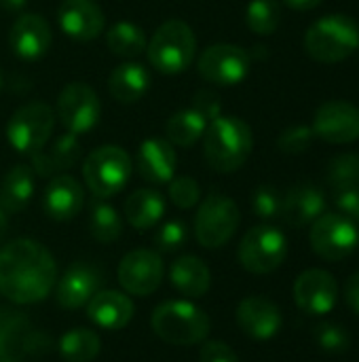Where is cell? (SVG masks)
<instances>
[{
  "label": "cell",
  "instance_id": "obj_48",
  "mask_svg": "<svg viewBox=\"0 0 359 362\" xmlns=\"http://www.w3.org/2000/svg\"><path fill=\"white\" fill-rule=\"evenodd\" d=\"M0 87H2V72H0Z\"/></svg>",
  "mask_w": 359,
  "mask_h": 362
},
{
  "label": "cell",
  "instance_id": "obj_32",
  "mask_svg": "<svg viewBox=\"0 0 359 362\" xmlns=\"http://www.w3.org/2000/svg\"><path fill=\"white\" fill-rule=\"evenodd\" d=\"M106 45L114 55L121 57H138L146 51V34L140 25L131 21H118L114 23L106 34Z\"/></svg>",
  "mask_w": 359,
  "mask_h": 362
},
{
  "label": "cell",
  "instance_id": "obj_36",
  "mask_svg": "<svg viewBox=\"0 0 359 362\" xmlns=\"http://www.w3.org/2000/svg\"><path fill=\"white\" fill-rule=\"evenodd\" d=\"M186 235H188L186 225L180 218H171V221L157 227L152 242H154V248H157L159 255L161 252H176V250H180L184 246Z\"/></svg>",
  "mask_w": 359,
  "mask_h": 362
},
{
  "label": "cell",
  "instance_id": "obj_23",
  "mask_svg": "<svg viewBox=\"0 0 359 362\" xmlns=\"http://www.w3.org/2000/svg\"><path fill=\"white\" fill-rule=\"evenodd\" d=\"M326 210V197L313 185H296L281 197V216L290 227H307Z\"/></svg>",
  "mask_w": 359,
  "mask_h": 362
},
{
  "label": "cell",
  "instance_id": "obj_35",
  "mask_svg": "<svg viewBox=\"0 0 359 362\" xmlns=\"http://www.w3.org/2000/svg\"><path fill=\"white\" fill-rule=\"evenodd\" d=\"M328 182L336 189H353L359 187V155L358 153H343L336 155L328 163Z\"/></svg>",
  "mask_w": 359,
  "mask_h": 362
},
{
  "label": "cell",
  "instance_id": "obj_9",
  "mask_svg": "<svg viewBox=\"0 0 359 362\" xmlns=\"http://www.w3.org/2000/svg\"><path fill=\"white\" fill-rule=\"evenodd\" d=\"M237 257L241 267L250 274H273L288 257V240L277 227L258 225L243 235Z\"/></svg>",
  "mask_w": 359,
  "mask_h": 362
},
{
  "label": "cell",
  "instance_id": "obj_31",
  "mask_svg": "<svg viewBox=\"0 0 359 362\" xmlns=\"http://www.w3.org/2000/svg\"><path fill=\"white\" fill-rule=\"evenodd\" d=\"M89 233L99 244H112L123 233V221L114 206L104 199H95L89 212Z\"/></svg>",
  "mask_w": 359,
  "mask_h": 362
},
{
  "label": "cell",
  "instance_id": "obj_3",
  "mask_svg": "<svg viewBox=\"0 0 359 362\" xmlns=\"http://www.w3.org/2000/svg\"><path fill=\"white\" fill-rule=\"evenodd\" d=\"M150 327L159 339L171 346H197L209 335L212 320L199 305L186 299L165 301L154 308Z\"/></svg>",
  "mask_w": 359,
  "mask_h": 362
},
{
  "label": "cell",
  "instance_id": "obj_27",
  "mask_svg": "<svg viewBox=\"0 0 359 362\" xmlns=\"http://www.w3.org/2000/svg\"><path fill=\"white\" fill-rule=\"evenodd\" d=\"M150 87V72L142 64H121L108 76V91L123 104L138 102Z\"/></svg>",
  "mask_w": 359,
  "mask_h": 362
},
{
  "label": "cell",
  "instance_id": "obj_19",
  "mask_svg": "<svg viewBox=\"0 0 359 362\" xmlns=\"http://www.w3.org/2000/svg\"><path fill=\"white\" fill-rule=\"evenodd\" d=\"M99 272L87 263H74L55 282V299L63 310H80L99 288Z\"/></svg>",
  "mask_w": 359,
  "mask_h": 362
},
{
  "label": "cell",
  "instance_id": "obj_17",
  "mask_svg": "<svg viewBox=\"0 0 359 362\" xmlns=\"http://www.w3.org/2000/svg\"><path fill=\"white\" fill-rule=\"evenodd\" d=\"M281 322L284 320L279 308L267 297H245L237 305V325L252 339L267 341L275 337L281 329Z\"/></svg>",
  "mask_w": 359,
  "mask_h": 362
},
{
  "label": "cell",
  "instance_id": "obj_44",
  "mask_svg": "<svg viewBox=\"0 0 359 362\" xmlns=\"http://www.w3.org/2000/svg\"><path fill=\"white\" fill-rule=\"evenodd\" d=\"M345 301H347V305L359 316V272L353 274L347 280V284H345Z\"/></svg>",
  "mask_w": 359,
  "mask_h": 362
},
{
  "label": "cell",
  "instance_id": "obj_25",
  "mask_svg": "<svg viewBox=\"0 0 359 362\" xmlns=\"http://www.w3.org/2000/svg\"><path fill=\"white\" fill-rule=\"evenodd\" d=\"M169 282L174 284V288L180 295H184L188 299H199L209 291L212 274H209V267L199 257L184 255L171 263Z\"/></svg>",
  "mask_w": 359,
  "mask_h": 362
},
{
  "label": "cell",
  "instance_id": "obj_34",
  "mask_svg": "<svg viewBox=\"0 0 359 362\" xmlns=\"http://www.w3.org/2000/svg\"><path fill=\"white\" fill-rule=\"evenodd\" d=\"M245 21L254 34H273L281 21V6L277 0H252L245 8Z\"/></svg>",
  "mask_w": 359,
  "mask_h": 362
},
{
  "label": "cell",
  "instance_id": "obj_46",
  "mask_svg": "<svg viewBox=\"0 0 359 362\" xmlns=\"http://www.w3.org/2000/svg\"><path fill=\"white\" fill-rule=\"evenodd\" d=\"M25 4L28 0H0V6L8 13H19Z\"/></svg>",
  "mask_w": 359,
  "mask_h": 362
},
{
  "label": "cell",
  "instance_id": "obj_43",
  "mask_svg": "<svg viewBox=\"0 0 359 362\" xmlns=\"http://www.w3.org/2000/svg\"><path fill=\"white\" fill-rule=\"evenodd\" d=\"M336 206L343 212V216L359 223V187L336 191Z\"/></svg>",
  "mask_w": 359,
  "mask_h": 362
},
{
  "label": "cell",
  "instance_id": "obj_18",
  "mask_svg": "<svg viewBox=\"0 0 359 362\" xmlns=\"http://www.w3.org/2000/svg\"><path fill=\"white\" fill-rule=\"evenodd\" d=\"M8 42H11V49L17 57L40 59L51 49L53 32H51V25L47 23V19L42 15L25 13L13 23L11 34H8Z\"/></svg>",
  "mask_w": 359,
  "mask_h": 362
},
{
  "label": "cell",
  "instance_id": "obj_7",
  "mask_svg": "<svg viewBox=\"0 0 359 362\" xmlns=\"http://www.w3.org/2000/svg\"><path fill=\"white\" fill-rule=\"evenodd\" d=\"M239 223L241 212L237 204L222 193H212L197 210L195 238L203 248L218 250L233 240L239 229Z\"/></svg>",
  "mask_w": 359,
  "mask_h": 362
},
{
  "label": "cell",
  "instance_id": "obj_11",
  "mask_svg": "<svg viewBox=\"0 0 359 362\" xmlns=\"http://www.w3.org/2000/svg\"><path fill=\"white\" fill-rule=\"evenodd\" d=\"M250 53L243 47L218 42L207 47L197 62L199 74L214 85L233 87L239 85L250 72Z\"/></svg>",
  "mask_w": 359,
  "mask_h": 362
},
{
  "label": "cell",
  "instance_id": "obj_22",
  "mask_svg": "<svg viewBox=\"0 0 359 362\" xmlns=\"http://www.w3.org/2000/svg\"><path fill=\"white\" fill-rule=\"evenodd\" d=\"M138 174L152 185H165L176 174V151L167 138H148L138 151Z\"/></svg>",
  "mask_w": 359,
  "mask_h": 362
},
{
  "label": "cell",
  "instance_id": "obj_24",
  "mask_svg": "<svg viewBox=\"0 0 359 362\" xmlns=\"http://www.w3.org/2000/svg\"><path fill=\"white\" fill-rule=\"evenodd\" d=\"M83 146L76 134H63L59 136L49 148L44 146L42 151H38L36 155H32V170L36 176L42 178H53L57 174H63L66 170H70L78 159H80Z\"/></svg>",
  "mask_w": 359,
  "mask_h": 362
},
{
  "label": "cell",
  "instance_id": "obj_8",
  "mask_svg": "<svg viewBox=\"0 0 359 362\" xmlns=\"http://www.w3.org/2000/svg\"><path fill=\"white\" fill-rule=\"evenodd\" d=\"M53 125H55L53 108L44 102H30L17 108L8 119L6 138L17 153L32 157L47 146L53 134Z\"/></svg>",
  "mask_w": 359,
  "mask_h": 362
},
{
  "label": "cell",
  "instance_id": "obj_13",
  "mask_svg": "<svg viewBox=\"0 0 359 362\" xmlns=\"http://www.w3.org/2000/svg\"><path fill=\"white\" fill-rule=\"evenodd\" d=\"M57 117L70 134L78 136L97 125L102 117V102L89 85L70 83L57 98Z\"/></svg>",
  "mask_w": 359,
  "mask_h": 362
},
{
  "label": "cell",
  "instance_id": "obj_40",
  "mask_svg": "<svg viewBox=\"0 0 359 362\" xmlns=\"http://www.w3.org/2000/svg\"><path fill=\"white\" fill-rule=\"evenodd\" d=\"M252 210L256 216L271 221L275 216H279L281 212V195L275 187L271 185H262L254 191L252 195Z\"/></svg>",
  "mask_w": 359,
  "mask_h": 362
},
{
  "label": "cell",
  "instance_id": "obj_10",
  "mask_svg": "<svg viewBox=\"0 0 359 362\" xmlns=\"http://www.w3.org/2000/svg\"><path fill=\"white\" fill-rule=\"evenodd\" d=\"M311 248L324 261L336 263L347 259L359 244L355 223L343 214H322L311 223Z\"/></svg>",
  "mask_w": 359,
  "mask_h": 362
},
{
  "label": "cell",
  "instance_id": "obj_26",
  "mask_svg": "<svg viewBox=\"0 0 359 362\" xmlns=\"http://www.w3.org/2000/svg\"><path fill=\"white\" fill-rule=\"evenodd\" d=\"M36 174L30 165L11 168L0 182V206L6 214H17L28 208L34 197Z\"/></svg>",
  "mask_w": 359,
  "mask_h": 362
},
{
  "label": "cell",
  "instance_id": "obj_4",
  "mask_svg": "<svg viewBox=\"0 0 359 362\" xmlns=\"http://www.w3.org/2000/svg\"><path fill=\"white\" fill-rule=\"evenodd\" d=\"M307 53L322 64H336L359 49V25L347 15H326L305 34Z\"/></svg>",
  "mask_w": 359,
  "mask_h": 362
},
{
  "label": "cell",
  "instance_id": "obj_1",
  "mask_svg": "<svg viewBox=\"0 0 359 362\" xmlns=\"http://www.w3.org/2000/svg\"><path fill=\"white\" fill-rule=\"evenodd\" d=\"M57 282L53 255L40 242L21 238L0 250V295L17 305L44 301Z\"/></svg>",
  "mask_w": 359,
  "mask_h": 362
},
{
  "label": "cell",
  "instance_id": "obj_39",
  "mask_svg": "<svg viewBox=\"0 0 359 362\" xmlns=\"http://www.w3.org/2000/svg\"><path fill=\"white\" fill-rule=\"evenodd\" d=\"M169 199L174 202L176 208L188 210L199 204L201 199V187L195 178L190 176H180L169 180Z\"/></svg>",
  "mask_w": 359,
  "mask_h": 362
},
{
  "label": "cell",
  "instance_id": "obj_42",
  "mask_svg": "<svg viewBox=\"0 0 359 362\" xmlns=\"http://www.w3.org/2000/svg\"><path fill=\"white\" fill-rule=\"evenodd\" d=\"M193 108L203 115L207 123L222 115V102L214 91H199L193 100Z\"/></svg>",
  "mask_w": 359,
  "mask_h": 362
},
{
  "label": "cell",
  "instance_id": "obj_45",
  "mask_svg": "<svg viewBox=\"0 0 359 362\" xmlns=\"http://www.w3.org/2000/svg\"><path fill=\"white\" fill-rule=\"evenodd\" d=\"M284 2L292 8H298V11H309V8H315L322 4V0H284Z\"/></svg>",
  "mask_w": 359,
  "mask_h": 362
},
{
  "label": "cell",
  "instance_id": "obj_5",
  "mask_svg": "<svg viewBox=\"0 0 359 362\" xmlns=\"http://www.w3.org/2000/svg\"><path fill=\"white\" fill-rule=\"evenodd\" d=\"M197 51V38L193 28L186 21L169 19L157 28L150 42L146 45L150 66L161 74H180L184 72Z\"/></svg>",
  "mask_w": 359,
  "mask_h": 362
},
{
  "label": "cell",
  "instance_id": "obj_15",
  "mask_svg": "<svg viewBox=\"0 0 359 362\" xmlns=\"http://www.w3.org/2000/svg\"><path fill=\"white\" fill-rule=\"evenodd\" d=\"M339 299L336 278L326 269H307L294 282V301L305 314L324 316Z\"/></svg>",
  "mask_w": 359,
  "mask_h": 362
},
{
  "label": "cell",
  "instance_id": "obj_38",
  "mask_svg": "<svg viewBox=\"0 0 359 362\" xmlns=\"http://www.w3.org/2000/svg\"><path fill=\"white\" fill-rule=\"evenodd\" d=\"M313 140H315L313 127L292 125V127H288V129L281 132V136L277 138V146L286 155H300V153H305V151L311 148Z\"/></svg>",
  "mask_w": 359,
  "mask_h": 362
},
{
  "label": "cell",
  "instance_id": "obj_2",
  "mask_svg": "<svg viewBox=\"0 0 359 362\" xmlns=\"http://www.w3.org/2000/svg\"><path fill=\"white\" fill-rule=\"evenodd\" d=\"M254 146L250 125L239 117H216L203 134V155L212 170L231 174L239 170Z\"/></svg>",
  "mask_w": 359,
  "mask_h": 362
},
{
  "label": "cell",
  "instance_id": "obj_33",
  "mask_svg": "<svg viewBox=\"0 0 359 362\" xmlns=\"http://www.w3.org/2000/svg\"><path fill=\"white\" fill-rule=\"evenodd\" d=\"M28 320L11 310H0V362H13L21 356L23 333Z\"/></svg>",
  "mask_w": 359,
  "mask_h": 362
},
{
  "label": "cell",
  "instance_id": "obj_21",
  "mask_svg": "<svg viewBox=\"0 0 359 362\" xmlns=\"http://www.w3.org/2000/svg\"><path fill=\"white\" fill-rule=\"evenodd\" d=\"M85 308L89 320L104 331L125 329L135 314L131 297L121 291H97Z\"/></svg>",
  "mask_w": 359,
  "mask_h": 362
},
{
  "label": "cell",
  "instance_id": "obj_37",
  "mask_svg": "<svg viewBox=\"0 0 359 362\" xmlns=\"http://www.w3.org/2000/svg\"><path fill=\"white\" fill-rule=\"evenodd\" d=\"M315 341L328 354H343L351 346V337L345 327L336 322H322L315 329Z\"/></svg>",
  "mask_w": 359,
  "mask_h": 362
},
{
  "label": "cell",
  "instance_id": "obj_28",
  "mask_svg": "<svg viewBox=\"0 0 359 362\" xmlns=\"http://www.w3.org/2000/svg\"><path fill=\"white\" fill-rule=\"evenodd\" d=\"M125 218L133 229L146 231L159 225L165 214V199L154 189H138L125 202Z\"/></svg>",
  "mask_w": 359,
  "mask_h": 362
},
{
  "label": "cell",
  "instance_id": "obj_12",
  "mask_svg": "<svg viewBox=\"0 0 359 362\" xmlns=\"http://www.w3.org/2000/svg\"><path fill=\"white\" fill-rule=\"evenodd\" d=\"M165 278V263L157 250L138 248L123 257L118 265V284L131 297L152 295Z\"/></svg>",
  "mask_w": 359,
  "mask_h": 362
},
{
  "label": "cell",
  "instance_id": "obj_20",
  "mask_svg": "<svg viewBox=\"0 0 359 362\" xmlns=\"http://www.w3.org/2000/svg\"><path fill=\"white\" fill-rule=\"evenodd\" d=\"M85 206V191L80 182L68 174H57L44 189L42 208L44 214L57 223H68L78 216Z\"/></svg>",
  "mask_w": 359,
  "mask_h": 362
},
{
  "label": "cell",
  "instance_id": "obj_16",
  "mask_svg": "<svg viewBox=\"0 0 359 362\" xmlns=\"http://www.w3.org/2000/svg\"><path fill=\"white\" fill-rule=\"evenodd\" d=\"M57 23L74 40H93L102 34L106 17L95 0H63L57 8Z\"/></svg>",
  "mask_w": 359,
  "mask_h": 362
},
{
  "label": "cell",
  "instance_id": "obj_41",
  "mask_svg": "<svg viewBox=\"0 0 359 362\" xmlns=\"http://www.w3.org/2000/svg\"><path fill=\"white\" fill-rule=\"evenodd\" d=\"M199 362H239V356L224 341H205L199 352Z\"/></svg>",
  "mask_w": 359,
  "mask_h": 362
},
{
  "label": "cell",
  "instance_id": "obj_29",
  "mask_svg": "<svg viewBox=\"0 0 359 362\" xmlns=\"http://www.w3.org/2000/svg\"><path fill=\"white\" fill-rule=\"evenodd\" d=\"M207 121L203 115H199L193 106L178 110L176 115L169 117L167 127H165V136L171 144L178 146H193L195 142H199L205 134Z\"/></svg>",
  "mask_w": 359,
  "mask_h": 362
},
{
  "label": "cell",
  "instance_id": "obj_14",
  "mask_svg": "<svg viewBox=\"0 0 359 362\" xmlns=\"http://www.w3.org/2000/svg\"><path fill=\"white\" fill-rule=\"evenodd\" d=\"M317 138L330 144H351L359 140V108L345 100L324 102L313 119Z\"/></svg>",
  "mask_w": 359,
  "mask_h": 362
},
{
  "label": "cell",
  "instance_id": "obj_6",
  "mask_svg": "<svg viewBox=\"0 0 359 362\" xmlns=\"http://www.w3.org/2000/svg\"><path fill=\"white\" fill-rule=\"evenodd\" d=\"M133 172L129 153L121 146H99L91 151L83 163V178L97 199H108L125 189Z\"/></svg>",
  "mask_w": 359,
  "mask_h": 362
},
{
  "label": "cell",
  "instance_id": "obj_47",
  "mask_svg": "<svg viewBox=\"0 0 359 362\" xmlns=\"http://www.w3.org/2000/svg\"><path fill=\"white\" fill-rule=\"evenodd\" d=\"M6 227H8V221H6V212L2 210V206H0V240L4 238V233H6Z\"/></svg>",
  "mask_w": 359,
  "mask_h": 362
},
{
  "label": "cell",
  "instance_id": "obj_30",
  "mask_svg": "<svg viewBox=\"0 0 359 362\" xmlns=\"http://www.w3.org/2000/svg\"><path fill=\"white\" fill-rule=\"evenodd\" d=\"M102 350V339L91 329H72L59 339V354L66 362H91Z\"/></svg>",
  "mask_w": 359,
  "mask_h": 362
}]
</instances>
